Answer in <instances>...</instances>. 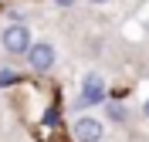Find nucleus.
Wrapping results in <instances>:
<instances>
[{"label":"nucleus","instance_id":"obj_8","mask_svg":"<svg viewBox=\"0 0 149 142\" xmlns=\"http://www.w3.org/2000/svg\"><path fill=\"white\" fill-rule=\"evenodd\" d=\"M58 3H61V7H71V3H74V0H58Z\"/></svg>","mask_w":149,"mask_h":142},{"label":"nucleus","instance_id":"obj_9","mask_svg":"<svg viewBox=\"0 0 149 142\" xmlns=\"http://www.w3.org/2000/svg\"><path fill=\"white\" fill-rule=\"evenodd\" d=\"M92 3H105V0H92Z\"/></svg>","mask_w":149,"mask_h":142},{"label":"nucleus","instance_id":"obj_2","mask_svg":"<svg viewBox=\"0 0 149 142\" xmlns=\"http://www.w3.org/2000/svg\"><path fill=\"white\" fill-rule=\"evenodd\" d=\"M105 102V78L102 75H85L81 78V95L74 98V108H92Z\"/></svg>","mask_w":149,"mask_h":142},{"label":"nucleus","instance_id":"obj_5","mask_svg":"<svg viewBox=\"0 0 149 142\" xmlns=\"http://www.w3.org/2000/svg\"><path fill=\"white\" fill-rule=\"evenodd\" d=\"M109 118H112V122H125V108L112 102V105H109Z\"/></svg>","mask_w":149,"mask_h":142},{"label":"nucleus","instance_id":"obj_6","mask_svg":"<svg viewBox=\"0 0 149 142\" xmlns=\"http://www.w3.org/2000/svg\"><path fill=\"white\" fill-rule=\"evenodd\" d=\"M14 81H17V75H14L10 68H3V71H0V88H7V85H14Z\"/></svg>","mask_w":149,"mask_h":142},{"label":"nucleus","instance_id":"obj_3","mask_svg":"<svg viewBox=\"0 0 149 142\" xmlns=\"http://www.w3.org/2000/svg\"><path fill=\"white\" fill-rule=\"evenodd\" d=\"M27 64L34 68V71H41V75H44V71H51V68H54V44H47V41H41V44H31V51L27 54Z\"/></svg>","mask_w":149,"mask_h":142},{"label":"nucleus","instance_id":"obj_7","mask_svg":"<svg viewBox=\"0 0 149 142\" xmlns=\"http://www.w3.org/2000/svg\"><path fill=\"white\" fill-rule=\"evenodd\" d=\"M142 115H146V118H149V98H146V105H142Z\"/></svg>","mask_w":149,"mask_h":142},{"label":"nucleus","instance_id":"obj_1","mask_svg":"<svg viewBox=\"0 0 149 142\" xmlns=\"http://www.w3.org/2000/svg\"><path fill=\"white\" fill-rule=\"evenodd\" d=\"M31 44H34V41H31V27L27 24L14 20V24L3 27V51H7V54H27Z\"/></svg>","mask_w":149,"mask_h":142},{"label":"nucleus","instance_id":"obj_4","mask_svg":"<svg viewBox=\"0 0 149 142\" xmlns=\"http://www.w3.org/2000/svg\"><path fill=\"white\" fill-rule=\"evenodd\" d=\"M105 135V125L98 118H74V142H102Z\"/></svg>","mask_w":149,"mask_h":142}]
</instances>
